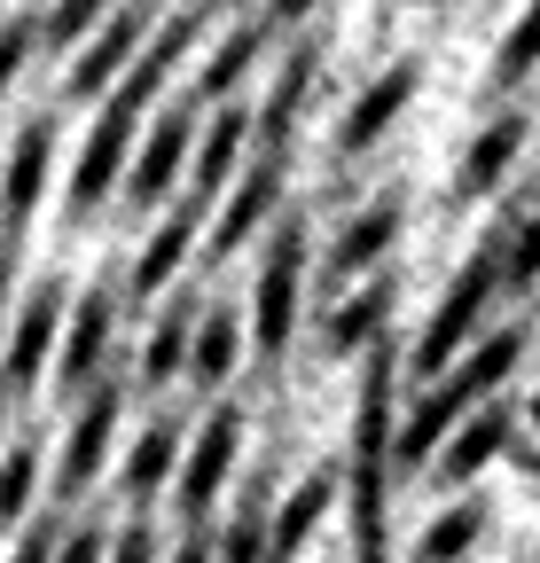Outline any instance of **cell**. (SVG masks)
I'll return each mask as SVG.
<instances>
[{
	"label": "cell",
	"instance_id": "cell-21",
	"mask_svg": "<svg viewBox=\"0 0 540 563\" xmlns=\"http://www.w3.org/2000/svg\"><path fill=\"white\" fill-rule=\"evenodd\" d=\"M384 321H392V282H368L361 298L337 306V321L321 329V344L337 352V361H368V352L384 344Z\"/></svg>",
	"mask_w": 540,
	"mask_h": 563
},
{
	"label": "cell",
	"instance_id": "cell-25",
	"mask_svg": "<svg viewBox=\"0 0 540 563\" xmlns=\"http://www.w3.org/2000/svg\"><path fill=\"white\" fill-rule=\"evenodd\" d=\"M329 493H337V477L329 470H313L298 493H290V501L275 509V563H290L298 548H306V532L321 525V509H329Z\"/></svg>",
	"mask_w": 540,
	"mask_h": 563
},
{
	"label": "cell",
	"instance_id": "cell-24",
	"mask_svg": "<svg viewBox=\"0 0 540 563\" xmlns=\"http://www.w3.org/2000/svg\"><path fill=\"white\" fill-rule=\"evenodd\" d=\"M540 70V0H525V16L502 32V47H494V70H486V87L494 95H517L525 79Z\"/></svg>",
	"mask_w": 540,
	"mask_h": 563
},
{
	"label": "cell",
	"instance_id": "cell-23",
	"mask_svg": "<svg viewBox=\"0 0 540 563\" xmlns=\"http://www.w3.org/2000/svg\"><path fill=\"white\" fill-rule=\"evenodd\" d=\"M196 329H205V313H196L188 298H180V306H165L157 336L142 344V384H165V376H180V368L196 361Z\"/></svg>",
	"mask_w": 540,
	"mask_h": 563
},
{
	"label": "cell",
	"instance_id": "cell-18",
	"mask_svg": "<svg viewBox=\"0 0 540 563\" xmlns=\"http://www.w3.org/2000/svg\"><path fill=\"white\" fill-rule=\"evenodd\" d=\"M509 431H517L509 407H478V415H470L462 431H454V446L439 454V477H447V485H478V477L509 454Z\"/></svg>",
	"mask_w": 540,
	"mask_h": 563
},
{
	"label": "cell",
	"instance_id": "cell-20",
	"mask_svg": "<svg viewBox=\"0 0 540 563\" xmlns=\"http://www.w3.org/2000/svg\"><path fill=\"white\" fill-rule=\"evenodd\" d=\"M243 141H251V110H235V102H228V110H212L205 150H196V173H188V188L205 196V203H212L228 180H243V173H235V165H243Z\"/></svg>",
	"mask_w": 540,
	"mask_h": 563
},
{
	"label": "cell",
	"instance_id": "cell-5",
	"mask_svg": "<svg viewBox=\"0 0 540 563\" xmlns=\"http://www.w3.org/2000/svg\"><path fill=\"white\" fill-rule=\"evenodd\" d=\"M157 24V0H125V9L79 47V63H71V79H63V95H71V102H110L125 79H133V63H142L150 55V32Z\"/></svg>",
	"mask_w": 540,
	"mask_h": 563
},
{
	"label": "cell",
	"instance_id": "cell-15",
	"mask_svg": "<svg viewBox=\"0 0 540 563\" xmlns=\"http://www.w3.org/2000/svg\"><path fill=\"white\" fill-rule=\"evenodd\" d=\"M399 228H408V203H399V188H384L361 220L337 235V251H329V282H353V274H368L392 243H399Z\"/></svg>",
	"mask_w": 540,
	"mask_h": 563
},
{
	"label": "cell",
	"instance_id": "cell-1",
	"mask_svg": "<svg viewBox=\"0 0 540 563\" xmlns=\"http://www.w3.org/2000/svg\"><path fill=\"white\" fill-rule=\"evenodd\" d=\"M392 368L399 352L392 336L361 361V399H353V470H345V493H353V563H392V462H399V422H392Z\"/></svg>",
	"mask_w": 540,
	"mask_h": 563
},
{
	"label": "cell",
	"instance_id": "cell-32",
	"mask_svg": "<svg viewBox=\"0 0 540 563\" xmlns=\"http://www.w3.org/2000/svg\"><path fill=\"white\" fill-rule=\"evenodd\" d=\"M55 563H110V532H95V525H79V532H63Z\"/></svg>",
	"mask_w": 540,
	"mask_h": 563
},
{
	"label": "cell",
	"instance_id": "cell-31",
	"mask_svg": "<svg viewBox=\"0 0 540 563\" xmlns=\"http://www.w3.org/2000/svg\"><path fill=\"white\" fill-rule=\"evenodd\" d=\"M110 563H157V532H150V517H133V525L110 540Z\"/></svg>",
	"mask_w": 540,
	"mask_h": 563
},
{
	"label": "cell",
	"instance_id": "cell-34",
	"mask_svg": "<svg viewBox=\"0 0 540 563\" xmlns=\"http://www.w3.org/2000/svg\"><path fill=\"white\" fill-rule=\"evenodd\" d=\"M173 563H220V540H212V532H180Z\"/></svg>",
	"mask_w": 540,
	"mask_h": 563
},
{
	"label": "cell",
	"instance_id": "cell-17",
	"mask_svg": "<svg viewBox=\"0 0 540 563\" xmlns=\"http://www.w3.org/2000/svg\"><path fill=\"white\" fill-rule=\"evenodd\" d=\"M517 150H525V110H502V118H486V133H478V141H470V150H462L454 196H494V188L509 180Z\"/></svg>",
	"mask_w": 540,
	"mask_h": 563
},
{
	"label": "cell",
	"instance_id": "cell-7",
	"mask_svg": "<svg viewBox=\"0 0 540 563\" xmlns=\"http://www.w3.org/2000/svg\"><path fill=\"white\" fill-rule=\"evenodd\" d=\"M283 173H290V157H251L243 165V180L228 188V203L212 211V235H205V258H228V251H243L258 228H266V211L283 203Z\"/></svg>",
	"mask_w": 540,
	"mask_h": 563
},
{
	"label": "cell",
	"instance_id": "cell-11",
	"mask_svg": "<svg viewBox=\"0 0 540 563\" xmlns=\"http://www.w3.org/2000/svg\"><path fill=\"white\" fill-rule=\"evenodd\" d=\"M118 415H125V391H118V384L87 391L71 439H63V462H55V493H63V501H79V493L95 485V470H102V454H110V439H118Z\"/></svg>",
	"mask_w": 540,
	"mask_h": 563
},
{
	"label": "cell",
	"instance_id": "cell-29",
	"mask_svg": "<svg viewBox=\"0 0 540 563\" xmlns=\"http://www.w3.org/2000/svg\"><path fill=\"white\" fill-rule=\"evenodd\" d=\"M540 282V203L517 220V243H509V290H532Z\"/></svg>",
	"mask_w": 540,
	"mask_h": 563
},
{
	"label": "cell",
	"instance_id": "cell-22",
	"mask_svg": "<svg viewBox=\"0 0 540 563\" xmlns=\"http://www.w3.org/2000/svg\"><path fill=\"white\" fill-rule=\"evenodd\" d=\"M243 361V321L228 306H205V329H196V361H188V384L196 391H220Z\"/></svg>",
	"mask_w": 540,
	"mask_h": 563
},
{
	"label": "cell",
	"instance_id": "cell-4",
	"mask_svg": "<svg viewBox=\"0 0 540 563\" xmlns=\"http://www.w3.org/2000/svg\"><path fill=\"white\" fill-rule=\"evenodd\" d=\"M298 290H306V220H283L275 235H266V258H258V282H251V344L266 352V361L290 352Z\"/></svg>",
	"mask_w": 540,
	"mask_h": 563
},
{
	"label": "cell",
	"instance_id": "cell-2",
	"mask_svg": "<svg viewBox=\"0 0 540 563\" xmlns=\"http://www.w3.org/2000/svg\"><path fill=\"white\" fill-rule=\"evenodd\" d=\"M525 344H532V329H525V321H509V329H494L478 352H462V368H454L447 384H431V391L408 407V422H399V462H408V470H423L431 454H447L462 422L478 415V407H494L502 376L525 361Z\"/></svg>",
	"mask_w": 540,
	"mask_h": 563
},
{
	"label": "cell",
	"instance_id": "cell-13",
	"mask_svg": "<svg viewBox=\"0 0 540 563\" xmlns=\"http://www.w3.org/2000/svg\"><path fill=\"white\" fill-rule=\"evenodd\" d=\"M188 150H196V102L188 110H157L142 157H133V173H125V196L133 203H165L173 180H180V165H188Z\"/></svg>",
	"mask_w": 540,
	"mask_h": 563
},
{
	"label": "cell",
	"instance_id": "cell-28",
	"mask_svg": "<svg viewBox=\"0 0 540 563\" xmlns=\"http://www.w3.org/2000/svg\"><path fill=\"white\" fill-rule=\"evenodd\" d=\"M32 501H40V446L16 439L9 446V477H0V517H9V532L32 517Z\"/></svg>",
	"mask_w": 540,
	"mask_h": 563
},
{
	"label": "cell",
	"instance_id": "cell-3",
	"mask_svg": "<svg viewBox=\"0 0 540 563\" xmlns=\"http://www.w3.org/2000/svg\"><path fill=\"white\" fill-rule=\"evenodd\" d=\"M494 290H509V251H502V235H486L478 251H470L462 274L447 282V298L431 306V321H423V336H416V384H423V391L447 384V376L462 368V361H454V344H470V329L486 321Z\"/></svg>",
	"mask_w": 540,
	"mask_h": 563
},
{
	"label": "cell",
	"instance_id": "cell-26",
	"mask_svg": "<svg viewBox=\"0 0 540 563\" xmlns=\"http://www.w3.org/2000/svg\"><path fill=\"white\" fill-rule=\"evenodd\" d=\"M486 532V501H454L447 517H431V532L416 540V563H462Z\"/></svg>",
	"mask_w": 540,
	"mask_h": 563
},
{
	"label": "cell",
	"instance_id": "cell-8",
	"mask_svg": "<svg viewBox=\"0 0 540 563\" xmlns=\"http://www.w3.org/2000/svg\"><path fill=\"white\" fill-rule=\"evenodd\" d=\"M63 329H71L63 321V282H40L9 329V399H24L47 376V361H63Z\"/></svg>",
	"mask_w": 540,
	"mask_h": 563
},
{
	"label": "cell",
	"instance_id": "cell-27",
	"mask_svg": "<svg viewBox=\"0 0 540 563\" xmlns=\"http://www.w3.org/2000/svg\"><path fill=\"white\" fill-rule=\"evenodd\" d=\"M118 9H125V0H47V47H71V40L87 47Z\"/></svg>",
	"mask_w": 540,
	"mask_h": 563
},
{
	"label": "cell",
	"instance_id": "cell-14",
	"mask_svg": "<svg viewBox=\"0 0 540 563\" xmlns=\"http://www.w3.org/2000/svg\"><path fill=\"white\" fill-rule=\"evenodd\" d=\"M47 157H55V125L32 118L16 141H9V274H16V251H24V228H32V211H40V188H47Z\"/></svg>",
	"mask_w": 540,
	"mask_h": 563
},
{
	"label": "cell",
	"instance_id": "cell-9",
	"mask_svg": "<svg viewBox=\"0 0 540 563\" xmlns=\"http://www.w3.org/2000/svg\"><path fill=\"white\" fill-rule=\"evenodd\" d=\"M196 228H205V196H180L165 220H157V235L142 243V258H133V274H125V298L133 306H150V298H165L173 290V274L188 266V251H196Z\"/></svg>",
	"mask_w": 540,
	"mask_h": 563
},
{
	"label": "cell",
	"instance_id": "cell-35",
	"mask_svg": "<svg viewBox=\"0 0 540 563\" xmlns=\"http://www.w3.org/2000/svg\"><path fill=\"white\" fill-rule=\"evenodd\" d=\"M321 9V0H275V9H266V24H275V32H290V24H306Z\"/></svg>",
	"mask_w": 540,
	"mask_h": 563
},
{
	"label": "cell",
	"instance_id": "cell-19",
	"mask_svg": "<svg viewBox=\"0 0 540 563\" xmlns=\"http://www.w3.org/2000/svg\"><path fill=\"white\" fill-rule=\"evenodd\" d=\"M266 40H275V24H266V16H243V24L212 47V63H205V79H196V95H188V102H196V110H205V102H212V110H228V95L251 79V63H258V47H266Z\"/></svg>",
	"mask_w": 540,
	"mask_h": 563
},
{
	"label": "cell",
	"instance_id": "cell-10",
	"mask_svg": "<svg viewBox=\"0 0 540 563\" xmlns=\"http://www.w3.org/2000/svg\"><path fill=\"white\" fill-rule=\"evenodd\" d=\"M416 87H423V70H416V63H392V70H376V79L353 95L345 125H337V157H368L376 141L399 125V110L416 102Z\"/></svg>",
	"mask_w": 540,
	"mask_h": 563
},
{
	"label": "cell",
	"instance_id": "cell-33",
	"mask_svg": "<svg viewBox=\"0 0 540 563\" xmlns=\"http://www.w3.org/2000/svg\"><path fill=\"white\" fill-rule=\"evenodd\" d=\"M55 548H63V532H55V525H40V532H24V540H16V555H9V563H55Z\"/></svg>",
	"mask_w": 540,
	"mask_h": 563
},
{
	"label": "cell",
	"instance_id": "cell-36",
	"mask_svg": "<svg viewBox=\"0 0 540 563\" xmlns=\"http://www.w3.org/2000/svg\"><path fill=\"white\" fill-rule=\"evenodd\" d=\"M532 563H540V555H532Z\"/></svg>",
	"mask_w": 540,
	"mask_h": 563
},
{
	"label": "cell",
	"instance_id": "cell-12",
	"mask_svg": "<svg viewBox=\"0 0 540 563\" xmlns=\"http://www.w3.org/2000/svg\"><path fill=\"white\" fill-rule=\"evenodd\" d=\"M110 321H118V298H110V290H87V298H79V313H71V329H63V361H55L63 399H87V391H102Z\"/></svg>",
	"mask_w": 540,
	"mask_h": 563
},
{
	"label": "cell",
	"instance_id": "cell-6",
	"mask_svg": "<svg viewBox=\"0 0 540 563\" xmlns=\"http://www.w3.org/2000/svg\"><path fill=\"white\" fill-rule=\"evenodd\" d=\"M235 446H243V415H235V407H212V415H205V439L188 446V462H180V485H173V509H180V525H188V532H205L212 501L228 493Z\"/></svg>",
	"mask_w": 540,
	"mask_h": 563
},
{
	"label": "cell",
	"instance_id": "cell-30",
	"mask_svg": "<svg viewBox=\"0 0 540 563\" xmlns=\"http://www.w3.org/2000/svg\"><path fill=\"white\" fill-rule=\"evenodd\" d=\"M47 40V16H9V40H0V70H9V79H16V70L32 63V47Z\"/></svg>",
	"mask_w": 540,
	"mask_h": 563
},
{
	"label": "cell",
	"instance_id": "cell-16",
	"mask_svg": "<svg viewBox=\"0 0 540 563\" xmlns=\"http://www.w3.org/2000/svg\"><path fill=\"white\" fill-rule=\"evenodd\" d=\"M180 462H188V454H180V422H173V415L142 422V439H133V454H125V477H118L125 501L142 509V501H157L165 485H180Z\"/></svg>",
	"mask_w": 540,
	"mask_h": 563
}]
</instances>
